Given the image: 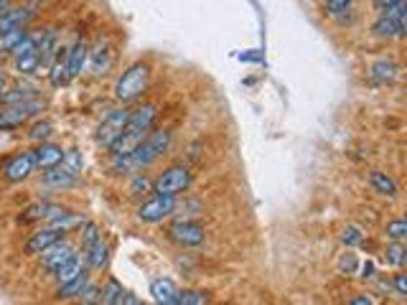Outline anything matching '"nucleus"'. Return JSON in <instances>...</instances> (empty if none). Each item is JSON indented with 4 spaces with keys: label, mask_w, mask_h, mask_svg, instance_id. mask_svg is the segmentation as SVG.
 <instances>
[{
    "label": "nucleus",
    "mask_w": 407,
    "mask_h": 305,
    "mask_svg": "<svg viewBox=\"0 0 407 305\" xmlns=\"http://www.w3.org/2000/svg\"><path fill=\"white\" fill-rule=\"evenodd\" d=\"M372 34L377 36V39H385V41L402 39V36H405V20H392V18H387V15H382V18L372 26Z\"/></svg>",
    "instance_id": "16"
},
{
    "label": "nucleus",
    "mask_w": 407,
    "mask_h": 305,
    "mask_svg": "<svg viewBox=\"0 0 407 305\" xmlns=\"http://www.w3.org/2000/svg\"><path fill=\"white\" fill-rule=\"evenodd\" d=\"M385 15L392 20H405L407 18V3L405 0H397V3H392L389 8H385Z\"/></svg>",
    "instance_id": "37"
},
{
    "label": "nucleus",
    "mask_w": 407,
    "mask_h": 305,
    "mask_svg": "<svg viewBox=\"0 0 407 305\" xmlns=\"http://www.w3.org/2000/svg\"><path fill=\"white\" fill-rule=\"evenodd\" d=\"M349 303H351V305H372L374 298H369V295H359V298H351Z\"/></svg>",
    "instance_id": "40"
},
{
    "label": "nucleus",
    "mask_w": 407,
    "mask_h": 305,
    "mask_svg": "<svg viewBox=\"0 0 407 305\" xmlns=\"http://www.w3.org/2000/svg\"><path fill=\"white\" fill-rule=\"evenodd\" d=\"M79 303H84V305H89V303H100V285H94V283H87V285L82 287V292H79Z\"/></svg>",
    "instance_id": "35"
},
{
    "label": "nucleus",
    "mask_w": 407,
    "mask_h": 305,
    "mask_svg": "<svg viewBox=\"0 0 407 305\" xmlns=\"http://www.w3.org/2000/svg\"><path fill=\"white\" fill-rule=\"evenodd\" d=\"M39 64H41V56H39V53H28V56H20V59H15V69H18L20 74H34V72H39Z\"/></svg>",
    "instance_id": "30"
},
{
    "label": "nucleus",
    "mask_w": 407,
    "mask_h": 305,
    "mask_svg": "<svg viewBox=\"0 0 407 305\" xmlns=\"http://www.w3.org/2000/svg\"><path fill=\"white\" fill-rule=\"evenodd\" d=\"M74 257H77V249H74L69 242L61 239V242H56V245H51L49 249L41 252V270L53 275L61 265H67L69 259H74Z\"/></svg>",
    "instance_id": "10"
},
{
    "label": "nucleus",
    "mask_w": 407,
    "mask_h": 305,
    "mask_svg": "<svg viewBox=\"0 0 407 305\" xmlns=\"http://www.w3.org/2000/svg\"><path fill=\"white\" fill-rule=\"evenodd\" d=\"M150 295H153L155 303L163 305H176L179 303V287L174 285V280L158 278L150 283Z\"/></svg>",
    "instance_id": "15"
},
{
    "label": "nucleus",
    "mask_w": 407,
    "mask_h": 305,
    "mask_svg": "<svg viewBox=\"0 0 407 305\" xmlns=\"http://www.w3.org/2000/svg\"><path fill=\"white\" fill-rule=\"evenodd\" d=\"M174 212H176V196L155 193L153 199H148L146 204L138 206V219H141L143 224H160V221H166Z\"/></svg>",
    "instance_id": "5"
},
{
    "label": "nucleus",
    "mask_w": 407,
    "mask_h": 305,
    "mask_svg": "<svg viewBox=\"0 0 407 305\" xmlns=\"http://www.w3.org/2000/svg\"><path fill=\"white\" fill-rule=\"evenodd\" d=\"M44 186L49 188H56V191H61V188H72L77 181H79V173H72L69 168H64L59 163V166L53 168H46V173H44Z\"/></svg>",
    "instance_id": "13"
},
{
    "label": "nucleus",
    "mask_w": 407,
    "mask_h": 305,
    "mask_svg": "<svg viewBox=\"0 0 407 305\" xmlns=\"http://www.w3.org/2000/svg\"><path fill=\"white\" fill-rule=\"evenodd\" d=\"M125 300V290L117 280H107L105 287H100V303L105 305H120Z\"/></svg>",
    "instance_id": "22"
},
{
    "label": "nucleus",
    "mask_w": 407,
    "mask_h": 305,
    "mask_svg": "<svg viewBox=\"0 0 407 305\" xmlns=\"http://www.w3.org/2000/svg\"><path fill=\"white\" fill-rule=\"evenodd\" d=\"M341 242L347 247H356V245H364V234H361V229L359 226H347L344 229V234H341Z\"/></svg>",
    "instance_id": "34"
},
{
    "label": "nucleus",
    "mask_w": 407,
    "mask_h": 305,
    "mask_svg": "<svg viewBox=\"0 0 407 305\" xmlns=\"http://www.w3.org/2000/svg\"><path fill=\"white\" fill-rule=\"evenodd\" d=\"M84 267H87V265H82L79 254H77V257H74V259H69L67 265H61L59 270L53 272L51 278L56 280L59 285H64V283H69V280H72V278H77V275H79V272L84 270Z\"/></svg>",
    "instance_id": "23"
},
{
    "label": "nucleus",
    "mask_w": 407,
    "mask_h": 305,
    "mask_svg": "<svg viewBox=\"0 0 407 305\" xmlns=\"http://www.w3.org/2000/svg\"><path fill=\"white\" fill-rule=\"evenodd\" d=\"M392 3H397V0H374V6L382 8V11H385V8H389Z\"/></svg>",
    "instance_id": "42"
},
{
    "label": "nucleus",
    "mask_w": 407,
    "mask_h": 305,
    "mask_svg": "<svg viewBox=\"0 0 407 305\" xmlns=\"http://www.w3.org/2000/svg\"><path fill=\"white\" fill-rule=\"evenodd\" d=\"M3 89H6V74L0 72V92H3Z\"/></svg>",
    "instance_id": "44"
},
{
    "label": "nucleus",
    "mask_w": 407,
    "mask_h": 305,
    "mask_svg": "<svg viewBox=\"0 0 407 305\" xmlns=\"http://www.w3.org/2000/svg\"><path fill=\"white\" fill-rule=\"evenodd\" d=\"M64 237H67V234L59 232V229H53V226H44V229H39V232H34L31 237H28V242L23 245V252L26 254H41L44 249H49L51 245L61 242Z\"/></svg>",
    "instance_id": "11"
},
{
    "label": "nucleus",
    "mask_w": 407,
    "mask_h": 305,
    "mask_svg": "<svg viewBox=\"0 0 407 305\" xmlns=\"http://www.w3.org/2000/svg\"><path fill=\"white\" fill-rule=\"evenodd\" d=\"M31 155H34L36 168L46 171V168L59 166L61 158H64V148H61V145H53V143L44 140V143H39V148H36V150H31Z\"/></svg>",
    "instance_id": "12"
},
{
    "label": "nucleus",
    "mask_w": 407,
    "mask_h": 305,
    "mask_svg": "<svg viewBox=\"0 0 407 305\" xmlns=\"http://www.w3.org/2000/svg\"><path fill=\"white\" fill-rule=\"evenodd\" d=\"M89 283V267H84V270L77 275V278H72L69 283H64V285H59V290H56V300H72V298H79L82 287Z\"/></svg>",
    "instance_id": "19"
},
{
    "label": "nucleus",
    "mask_w": 407,
    "mask_h": 305,
    "mask_svg": "<svg viewBox=\"0 0 407 305\" xmlns=\"http://www.w3.org/2000/svg\"><path fill=\"white\" fill-rule=\"evenodd\" d=\"M392 285H394V290H397V295H402V298H405V295H407V275H405V272H397V275H392Z\"/></svg>",
    "instance_id": "39"
},
{
    "label": "nucleus",
    "mask_w": 407,
    "mask_h": 305,
    "mask_svg": "<svg viewBox=\"0 0 407 305\" xmlns=\"http://www.w3.org/2000/svg\"><path fill=\"white\" fill-rule=\"evenodd\" d=\"M194 183V171L188 166H171L160 173L158 179L153 181V193H163V196H176L188 191Z\"/></svg>",
    "instance_id": "3"
},
{
    "label": "nucleus",
    "mask_w": 407,
    "mask_h": 305,
    "mask_svg": "<svg viewBox=\"0 0 407 305\" xmlns=\"http://www.w3.org/2000/svg\"><path fill=\"white\" fill-rule=\"evenodd\" d=\"M148 193H153V181L146 176H135L130 183V196H148Z\"/></svg>",
    "instance_id": "31"
},
{
    "label": "nucleus",
    "mask_w": 407,
    "mask_h": 305,
    "mask_svg": "<svg viewBox=\"0 0 407 305\" xmlns=\"http://www.w3.org/2000/svg\"><path fill=\"white\" fill-rule=\"evenodd\" d=\"M34 100V89L26 86H13V89H3L0 92V105H18V102Z\"/></svg>",
    "instance_id": "24"
},
{
    "label": "nucleus",
    "mask_w": 407,
    "mask_h": 305,
    "mask_svg": "<svg viewBox=\"0 0 407 305\" xmlns=\"http://www.w3.org/2000/svg\"><path fill=\"white\" fill-rule=\"evenodd\" d=\"M34 171H36L34 155H31V150H23L18 155H13V158H8L6 168H3V179L8 183H23V181L34 176Z\"/></svg>",
    "instance_id": "9"
},
{
    "label": "nucleus",
    "mask_w": 407,
    "mask_h": 305,
    "mask_svg": "<svg viewBox=\"0 0 407 305\" xmlns=\"http://www.w3.org/2000/svg\"><path fill=\"white\" fill-rule=\"evenodd\" d=\"M44 110V102L26 100L18 102V105H3L0 107V133H11V130H18L20 125H26L28 119L39 115Z\"/></svg>",
    "instance_id": "4"
},
{
    "label": "nucleus",
    "mask_w": 407,
    "mask_h": 305,
    "mask_svg": "<svg viewBox=\"0 0 407 305\" xmlns=\"http://www.w3.org/2000/svg\"><path fill=\"white\" fill-rule=\"evenodd\" d=\"M89 59H92L94 74H107L115 61V51H112V46L100 44V46H94V51H89Z\"/></svg>",
    "instance_id": "20"
},
{
    "label": "nucleus",
    "mask_w": 407,
    "mask_h": 305,
    "mask_svg": "<svg viewBox=\"0 0 407 305\" xmlns=\"http://www.w3.org/2000/svg\"><path fill=\"white\" fill-rule=\"evenodd\" d=\"M84 229H82V252L87 249V247H92L97 239H100V229H97V224L94 221H84Z\"/></svg>",
    "instance_id": "32"
},
{
    "label": "nucleus",
    "mask_w": 407,
    "mask_h": 305,
    "mask_svg": "<svg viewBox=\"0 0 407 305\" xmlns=\"http://www.w3.org/2000/svg\"><path fill=\"white\" fill-rule=\"evenodd\" d=\"M385 262L389 267H405L407 265V249L402 242H392V245L385 249Z\"/></svg>",
    "instance_id": "25"
},
{
    "label": "nucleus",
    "mask_w": 407,
    "mask_h": 305,
    "mask_svg": "<svg viewBox=\"0 0 407 305\" xmlns=\"http://www.w3.org/2000/svg\"><path fill=\"white\" fill-rule=\"evenodd\" d=\"M150 64L146 61H135L125 72L120 74V79L115 82V100L120 105H130V102H138L146 94L148 84H150Z\"/></svg>",
    "instance_id": "1"
},
{
    "label": "nucleus",
    "mask_w": 407,
    "mask_h": 305,
    "mask_svg": "<svg viewBox=\"0 0 407 305\" xmlns=\"http://www.w3.org/2000/svg\"><path fill=\"white\" fill-rule=\"evenodd\" d=\"M351 3L354 0H326V11L328 15H344L351 11Z\"/></svg>",
    "instance_id": "36"
},
{
    "label": "nucleus",
    "mask_w": 407,
    "mask_h": 305,
    "mask_svg": "<svg viewBox=\"0 0 407 305\" xmlns=\"http://www.w3.org/2000/svg\"><path fill=\"white\" fill-rule=\"evenodd\" d=\"M64 214H69L67 206L49 204V201H39V204L26 206V209H23V212H20L18 216H15V221H18V224H36V221L59 219V216H64Z\"/></svg>",
    "instance_id": "8"
},
{
    "label": "nucleus",
    "mask_w": 407,
    "mask_h": 305,
    "mask_svg": "<svg viewBox=\"0 0 407 305\" xmlns=\"http://www.w3.org/2000/svg\"><path fill=\"white\" fill-rule=\"evenodd\" d=\"M356 265H359V262H356V257L351 252H347L344 254V257L339 259V267H341V272H347V275H354L356 272Z\"/></svg>",
    "instance_id": "38"
},
{
    "label": "nucleus",
    "mask_w": 407,
    "mask_h": 305,
    "mask_svg": "<svg viewBox=\"0 0 407 305\" xmlns=\"http://www.w3.org/2000/svg\"><path fill=\"white\" fill-rule=\"evenodd\" d=\"M127 117H130V110H127L125 105H122V107H115V110H110V112H107V117L102 119L100 130H97V143H100L102 148H110V145H112L115 140H117V138L122 135V130H125Z\"/></svg>",
    "instance_id": "6"
},
{
    "label": "nucleus",
    "mask_w": 407,
    "mask_h": 305,
    "mask_svg": "<svg viewBox=\"0 0 407 305\" xmlns=\"http://www.w3.org/2000/svg\"><path fill=\"white\" fill-rule=\"evenodd\" d=\"M67 69H69V77H79L82 72H84V67H87L89 61V46L84 44V41H77L72 48L67 51Z\"/></svg>",
    "instance_id": "14"
},
{
    "label": "nucleus",
    "mask_w": 407,
    "mask_h": 305,
    "mask_svg": "<svg viewBox=\"0 0 407 305\" xmlns=\"http://www.w3.org/2000/svg\"><path fill=\"white\" fill-rule=\"evenodd\" d=\"M11 11V0H0V15Z\"/></svg>",
    "instance_id": "43"
},
{
    "label": "nucleus",
    "mask_w": 407,
    "mask_h": 305,
    "mask_svg": "<svg viewBox=\"0 0 407 305\" xmlns=\"http://www.w3.org/2000/svg\"><path fill=\"white\" fill-rule=\"evenodd\" d=\"M82 152L79 150H64V158H61V166L69 168L72 173H79L82 171Z\"/></svg>",
    "instance_id": "33"
},
{
    "label": "nucleus",
    "mask_w": 407,
    "mask_h": 305,
    "mask_svg": "<svg viewBox=\"0 0 407 305\" xmlns=\"http://www.w3.org/2000/svg\"><path fill=\"white\" fill-rule=\"evenodd\" d=\"M168 237L181 247H201L204 239H207V232H204V226H201L199 221L179 219L168 226Z\"/></svg>",
    "instance_id": "7"
},
{
    "label": "nucleus",
    "mask_w": 407,
    "mask_h": 305,
    "mask_svg": "<svg viewBox=\"0 0 407 305\" xmlns=\"http://www.w3.org/2000/svg\"><path fill=\"white\" fill-rule=\"evenodd\" d=\"M209 303V292L204 290H179V303L176 305H204Z\"/></svg>",
    "instance_id": "28"
},
{
    "label": "nucleus",
    "mask_w": 407,
    "mask_h": 305,
    "mask_svg": "<svg viewBox=\"0 0 407 305\" xmlns=\"http://www.w3.org/2000/svg\"><path fill=\"white\" fill-rule=\"evenodd\" d=\"M361 278H374V265L372 262H367V265H361Z\"/></svg>",
    "instance_id": "41"
},
{
    "label": "nucleus",
    "mask_w": 407,
    "mask_h": 305,
    "mask_svg": "<svg viewBox=\"0 0 407 305\" xmlns=\"http://www.w3.org/2000/svg\"><path fill=\"white\" fill-rule=\"evenodd\" d=\"M171 140H174L171 130H150L130 152V166L146 168L150 163H155L160 155H166V150L171 148Z\"/></svg>",
    "instance_id": "2"
},
{
    "label": "nucleus",
    "mask_w": 407,
    "mask_h": 305,
    "mask_svg": "<svg viewBox=\"0 0 407 305\" xmlns=\"http://www.w3.org/2000/svg\"><path fill=\"white\" fill-rule=\"evenodd\" d=\"M369 183L380 196H387V199H397L400 196V188L394 183V179L385 171H372L369 173Z\"/></svg>",
    "instance_id": "18"
},
{
    "label": "nucleus",
    "mask_w": 407,
    "mask_h": 305,
    "mask_svg": "<svg viewBox=\"0 0 407 305\" xmlns=\"http://www.w3.org/2000/svg\"><path fill=\"white\" fill-rule=\"evenodd\" d=\"M84 259H87L89 272H100L107 265V259H110V247H107L105 239L100 237L92 247H87L84 249Z\"/></svg>",
    "instance_id": "17"
},
{
    "label": "nucleus",
    "mask_w": 407,
    "mask_h": 305,
    "mask_svg": "<svg viewBox=\"0 0 407 305\" xmlns=\"http://www.w3.org/2000/svg\"><path fill=\"white\" fill-rule=\"evenodd\" d=\"M53 133V125L49 122V119H39V122H34L31 125V130H28V140L31 143H44V140H49Z\"/></svg>",
    "instance_id": "26"
},
{
    "label": "nucleus",
    "mask_w": 407,
    "mask_h": 305,
    "mask_svg": "<svg viewBox=\"0 0 407 305\" xmlns=\"http://www.w3.org/2000/svg\"><path fill=\"white\" fill-rule=\"evenodd\" d=\"M369 77H372L374 82H380V84L394 82L397 79V64H394V61H387V59L374 61L372 69H369Z\"/></svg>",
    "instance_id": "21"
},
{
    "label": "nucleus",
    "mask_w": 407,
    "mask_h": 305,
    "mask_svg": "<svg viewBox=\"0 0 407 305\" xmlns=\"http://www.w3.org/2000/svg\"><path fill=\"white\" fill-rule=\"evenodd\" d=\"M72 79L69 77V69H67V61H53L51 64V72H49V82H51V86H64L67 82Z\"/></svg>",
    "instance_id": "27"
},
{
    "label": "nucleus",
    "mask_w": 407,
    "mask_h": 305,
    "mask_svg": "<svg viewBox=\"0 0 407 305\" xmlns=\"http://www.w3.org/2000/svg\"><path fill=\"white\" fill-rule=\"evenodd\" d=\"M389 242H405L407 239V221L405 219H392L385 229Z\"/></svg>",
    "instance_id": "29"
}]
</instances>
